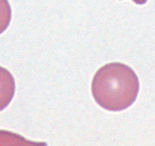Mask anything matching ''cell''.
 <instances>
[{"instance_id": "277c9868", "label": "cell", "mask_w": 155, "mask_h": 146, "mask_svg": "<svg viewBox=\"0 0 155 146\" xmlns=\"http://www.w3.org/2000/svg\"><path fill=\"white\" fill-rule=\"evenodd\" d=\"M132 1L138 5H144L147 2V0H132Z\"/></svg>"}, {"instance_id": "6da1fadb", "label": "cell", "mask_w": 155, "mask_h": 146, "mask_svg": "<svg viewBox=\"0 0 155 146\" xmlns=\"http://www.w3.org/2000/svg\"><path fill=\"white\" fill-rule=\"evenodd\" d=\"M139 88V80L132 68L121 62H110L95 73L91 91L101 107L110 111H122L136 101Z\"/></svg>"}, {"instance_id": "7a4b0ae2", "label": "cell", "mask_w": 155, "mask_h": 146, "mask_svg": "<svg viewBox=\"0 0 155 146\" xmlns=\"http://www.w3.org/2000/svg\"><path fill=\"white\" fill-rule=\"evenodd\" d=\"M15 81L13 75L6 68L0 66V111L8 106L14 98Z\"/></svg>"}, {"instance_id": "3957f363", "label": "cell", "mask_w": 155, "mask_h": 146, "mask_svg": "<svg viewBox=\"0 0 155 146\" xmlns=\"http://www.w3.org/2000/svg\"><path fill=\"white\" fill-rule=\"evenodd\" d=\"M12 19V8L8 0H0V34L9 26Z\"/></svg>"}]
</instances>
